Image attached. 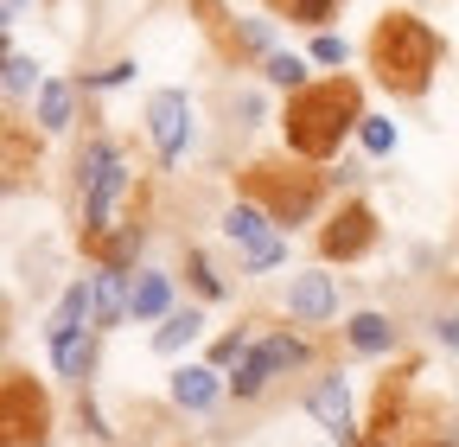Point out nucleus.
I'll use <instances>...</instances> for the list:
<instances>
[{"label": "nucleus", "mask_w": 459, "mask_h": 447, "mask_svg": "<svg viewBox=\"0 0 459 447\" xmlns=\"http://www.w3.org/2000/svg\"><path fill=\"white\" fill-rule=\"evenodd\" d=\"M45 434H51L45 390L26 371H7V383H0V441H7V447H39Z\"/></svg>", "instance_id": "20e7f679"}, {"label": "nucleus", "mask_w": 459, "mask_h": 447, "mask_svg": "<svg viewBox=\"0 0 459 447\" xmlns=\"http://www.w3.org/2000/svg\"><path fill=\"white\" fill-rule=\"evenodd\" d=\"M237 192L249 205H262L274 224H307L319 192H325V173H313V160H249L237 173Z\"/></svg>", "instance_id": "7ed1b4c3"}, {"label": "nucleus", "mask_w": 459, "mask_h": 447, "mask_svg": "<svg viewBox=\"0 0 459 447\" xmlns=\"http://www.w3.org/2000/svg\"><path fill=\"white\" fill-rule=\"evenodd\" d=\"M223 237L243 250V262H249V268H274V262L287 256V237L274 231V217H268L262 205H237V211L223 217Z\"/></svg>", "instance_id": "39448f33"}, {"label": "nucleus", "mask_w": 459, "mask_h": 447, "mask_svg": "<svg viewBox=\"0 0 459 447\" xmlns=\"http://www.w3.org/2000/svg\"><path fill=\"white\" fill-rule=\"evenodd\" d=\"M147 135H153V153L166 166L186 153V141H192V102H186V90H160L147 102Z\"/></svg>", "instance_id": "0eeeda50"}, {"label": "nucleus", "mask_w": 459, "mask_h": 447, "mask_svg": "<svg viewBox=\"0 0 459 447\" xmlns=\"http://www.w3.org/2000/svg\"><path fill=\"white\" fill-rule=\"evenodd\" d=\"M32 77H39V65H32V58H20V51H7V96L32 90Z\"/></svg>", "instance_id": "412c9836"}, {"label": "nucleus", "mask_w": 459, "mask_h": 447, "mask_svg": "<svg viewBox=\"0 0 459 447\" xmlns=\"http://www.w3.org/2000/svg\"><path fill=\"white\" fill-rule=\"evenodd\" d=\"M287 307H294V320H325V313L338 307L332 275H300V282L287 288Z\"/></svg>", "instance_id": "9d476101"}, {"label": "nucleus", "mask_w": 459, "mask_h": 447, "mask_svg": "<svg viewBox=\"0 0 459 447\" xmlns=\"http://www.w3.org/2000/svg\"><path fill=\"white\" fill-rule=\"evenodd\" d=\"M90 294H96V320H102V326H108V320H122V313H128V301H134V294H128V275H122V268H102Z\"/></svg>", "instance_id": "ddd939ff"}, {"label": "nucleus", "mask_w": 459, "mask_h": 447, "mask_svg": "<svg viewBox=\"0 0 459 447\" xmlns=\"http://www.w3.org/2000/svg\"><path fill=\"white\" fill-rule=\"evenodd\" d=\"M217 371H204V364H192V371H179V377H172V397H179L186 409H211L217 403Z\"/></svg>", "instance_id": "4468645a"}, {"label": "nucleus", "mask_w": 459, "mask_h": 447, "mask_svg": "<svg viewBox=\"0 0 459 447\" xmlns=\"http://www.w3.org/2000/svg\"><path fill=\"white\" fill-rule=\"evenodd\" d=\"M13 20H26V0H7V26H13Z\"/></svg>", "instance_id": "b1692460"}, {"label": "nucleus", "mask_w": 459, "mask_h": 447, "mask_svg": "<svg viewBox=\"0 0 459 447\" xmlns=\"http://www.w3.org/2000/svg\"><path fill=\"white\" fill-rule=\"evenodd\" d=\"M268 83L300 90V83H307V65H300V58H268Z\"/></svg>", "instance_id": "aec40b11"}, {"label": "nucleus", "mask_w": 459, "mask_h": 447, "mask_svg": "<svg viewBox=\"0 0 459 447\" xmlns=\"http://www.w3.org/2000/svg\"><path fill=\"white\" fill-rule=\"evenodd\" d=\"M262 7H268L274 20H287V26H313V32H325V26L338 20L344 0H262Z\"/></svg>", "instance_id": "9b49d317"}, {"label": "nucleus", "mask_w": 459, "mask_h": 447, "mask_svg": "<svg viewBox=\"0 0 459 447\" xmlns=\"http://www.w3.org/2000/svg\"><path fill=\"white\" fill-rule=\"evenodd\" d=\"M198 326H204V320H198L192 307H179V313H166V326L153 332V352H179V346H192V339H198Z\"/></svg>", "instance_id": "f3484780"}, {"label": "nucleus", "mask_w": 459, "mask_h": 447, "mask_svg": "<svg viewBox=\"0 0 459 447\" xmlns=\"http://www.w3.org/2000/svg\"><path fill=\"white\" fill-rule=\"evenodd\" d=\"M364 58H370V77L389 90V96H428V83H434V71H440V58H446V45H440V32L428 26V20H415L409 7H389L377 26H370V39H364Z\"/></svg>", "instance_id": "f257e3e1"}, {"label": "nucleus", "mask_w": 459, "mask_h": 447, "mask_svg": "<svg viewBox=\"0 0 459 447\" xmlns=\"http://www.w3.org/2000/svg\"><path fill=\"white\" fill-rule=\"evenodd\" d=\"M370 243H377V211H370L364 198L338 205L332 224L319 231V256H325V262H358V256H370Z\"/></svg>", "instance_id": "423d86ee"}, {"label": "nucleus", "mask_w": 459, "mask_h": 447, "mask_svg": "<svg viewBox=\"0 0 459 447\" xmlns=\"http://www.w3.org/2000/svg\"><path fill=\"white\" fill-rule=\"evenodd\" d=\"M364 147H370V153H389V147H395V122H370V116H364Z\"/></svg>", "instance_id": "4be33fe9"}, {"label": "nucleus", "mask_w": 459, "mask_h": 447, "mask_svg": "<svg viewBox=\"0 0 459 447\" xmlns=\"http://www.w3.org/2000/svg\"><path fill=\"white\" fill-rule=\"evenodd\" d=\"M39 122L45 128H65L71 122V83H45L39 90Z\"/></svg>", "instance_id": "6ab92c4d"}, {"label": "nucleus", "mask_w": 459, "mask_h": 447, "mask_svg": "<svg viewBox=\"0 0 459 447\" xmlns=\"http://www.w3.org/2000/svg\"><path fill=\"white\" fill-rule=\"evenodd\" d=\"M344 339H351V352H389V339H395V326H389L383 313H358L351 326H344Z\"/></svg>", "instance_id": "dca6fc26"}, {"label": "nucleus", "mask_w": 459, "mask_h": 447, "mask_svg": "<svg viewBox=\"0 0 459 447\" xmlns=\"http://www.w3.org/2000/svg\"><path fill=\"white\" fill-rule=\"evenodd\" d=\"M307 409H313V422L332 428L338 441H358V434H351V397H344V383H338V377H319V383H313Z\"/></svg>", "instance_id": "1a4fd4ad"}, {"label": "nucleus", "mask_w": 459, "mask_h": 447, "mask_svg": "<svg viewBox=\"0 0 459 447\" xmlns=\"http://www.w3.org/2000/svg\"><path fill=\"white\" fill-rule=\"evenodd\" d=\"M172 307V282H166V275H141V282H134V301H128V313L134 320H160Z\"/></svg>", "instance_id": "2eb2a0df"}, {"label": "nucleus", "mask_w": 459, "mask_h": 447, "mask_svg": "<svg viewBox=\"0 0 459 447\" xmlns=\"http://www.w3.org/2000/svg\"><path fill=\"white\" fill-rule=\"evenodd\" d=\"M300 358H307V346H300V339H287V332L262 339V346L237 364V397H262L268 377H274V371H287V364H300Z\"/></svg>", "instance_id": "6e6552de"}, {"label": "nucleus", "mask_w": 459, "mask_h": 447, "mask_svg": "<svg viewBox=\"0 0 459 447\" xmlns=\"http://www.w3.org/2000/svg\"><path fill=\"white\" fill-rule=\"evenodd\" d=\"M358 122H364V90H358V77L300 83L294 96H287V116H281L287 153H300V160H332Z\"/></svg>", "instance_id": "f03ea898"}, {"label": "nucleus", "mask_w": 459, "mask_h": 447, "mask_svg": "<svg viewBox=\"0 0 459 447\" xmlns=\"http://www.w3.org/2000/svg\"><path fill=\"white\" fill-rule=\"evenodd\" d=\"M313 58H319V65H344V39L319 32V39H313Z\"/></svg>", "instance_id": "5701e85b"}, {"label": "nucleus", "mask_w": 459, "mask_h": 447, "mask_svg": "<svg viewBox=\"0 0 459 447\" xmlns=\"http://www.w3.org/2000/svg\"><path fill=\"white\" fill-rule=\"evenodd\" d=\"M370 447H389V441H370Z\"/></svg>", "instance_id": "393cba45"}, {"label": "nucleus", "mask_w": 459, "mask_h": 447, "mask_svg": "<svg viewBox=\"0 0 459 447\" xmlns=\"http://www.w3.org/2000/svg\"><path fill=\"white\" fill-rule=\"evenodd\" d=\"M51 358H57L65 377H83L90 371V339H83V332H65V339H51Z\"/></svg>", "instance_id": "a211bd4d"}, {"label": "nucleus", "mask_w": 459, "mask_h": 447, "mask_svg": "<svg viewBox=\"0 0 459 447\" xmlns=\"http://www.w3.org/2000/svg\"><path fill=\"white\" fill-rule=\"evenodd\" d=\"M96 313V294L83 288V282H71L65 288V301H57V313H51V326H45V339H65V332H83V320Z\"/></svg>", "instance_id": "f8f14e48"}]
</instances>
